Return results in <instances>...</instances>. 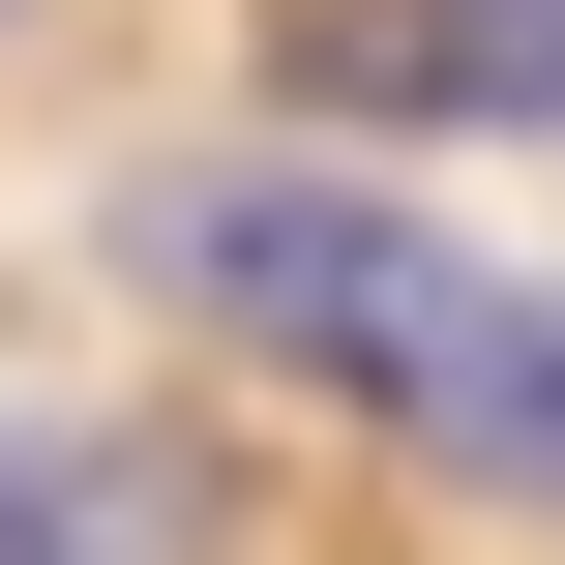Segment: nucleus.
<instances>
[{
  "label": "nucleus",
  "mask_w": 565,
  "mask_h": 565,
  "mask_svg": "<svg viewBox=\"0 0 565 565\" xmlns=\"http://www.w3.org/2000/svg\"><path fill=\"white\" fill-rule=\"evenodd\" d=\"M119 298L268 358V387H328L447 507H565V268L447 238L387 149H179V179H119Z\"/></svg>",
  "instance_id": "nucleus-1"
},
{
  "label": "nucleus",
  "mask_w": 565,
  "mask_h": 565,
  "mask_svg": "<svg viewBox=\"0 0 565 565\" xmlns=\"http://www.w3.org/2000/svg\"><path fill=\"white\" fill-rule=\"evenodd\" d=\"M298 149H565V0H298Z\"/></svg>",
  "instance_id": "nucleus-2"
},
{
  "label": "nucleus",
  "mask_w": 565,
  "mask_h": 565,
  "mask_svg": "<svg viewBox=\"0 0 565 565\" xmlns=\"http://www.w3.org/2000/svg\"><path fill=\"white\" fill-rule=\"evenodd\" d=\"M0 565H209V447L89 417V387H0Z\"/></svg>",
  "instance_id": "nucleus-3"
}]
</instances>
